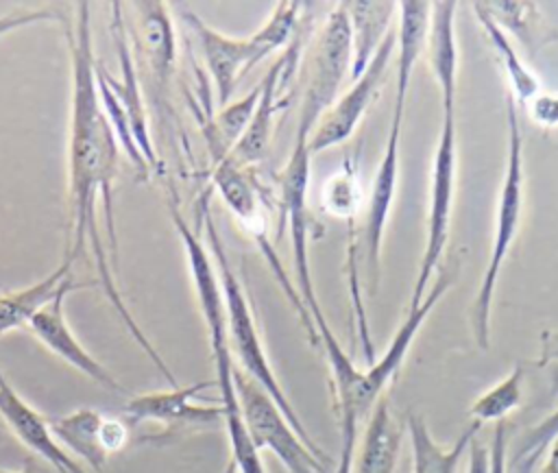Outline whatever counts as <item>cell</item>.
<instances>
[{"label":"cell","mask_w":558,"mask_h":473,"mask_svg":"<svg viewBox=\"0 0 558 473\" xmlns=\"http://www.w3.org/2000/svg\"><path fill=\"white\" fill-rule=\"evenodd\" d=\"M89 2L76 4L74 26L68 28V48L72 57V120L68 140V174L72 207V246L68 259L83 255L87 242L94 255L96 272L109 303L126 325L133 340L144 349L150 362L166 377L170 388L179 381L129 312L122 292L116 286L118 238L113 225V177L118 161L116 135L98 105L94 76V37Z\"/></svg>","instance_id":"cell-1"},{"label":"cell","mask_w":558,"mask_h":473,"mask_svg":"<svg viewBox=\"0 0 558 473\" xmlns=\"http://www.w3.org/2000/svg\"><path fill=\"white\" fill-rule=\"evenodd\" d=\"M203 222H205V238L209 244V255L214 259L216 272H218V281H220V290H222V301H225V318H227V338H229V349L231 355L238 357V366L251 377L255 379L268 395L270 399L281 408V412L286 414V419L290 421V425L296 429V434L320 456H327L310 436L307 427L303 425L301 416L296 414L292 401L288 399L286 390L281 388L270 360L266 355L257 323H255V314L251 310V301L242 288L240 277L235 275V270L231 268V262L227 257L225 244L220 240L218 227L211 218V211L207 209V205H203Z\"/></svg>","instance_id":"cell-2"},{"label":"cell","mask_w":558,"mask_h":473,"mask_svg":"<svg viewBox=\"0 0 558 473\" xmlns=\"http://www.w3.org/2000/svg\"><path fill=\"white\" fill-rule=\"evenodd\" d=\"M506 168L501 179V190L495 209V229L488 248V259L484 275L480 279V288L473 301L471 327L473 338L480 349H488L490 344V312L493 299L499 281V272L504 262L517 240L521 227L523 211V133L519 122V111L512 94H506Z\"/></svg>","instance_id":"cell-3"},{"label":"cell","mask_w":558,"mask_h":473,"mask_svg":"<svg viewBox=\"0 0 558 473\" xmlns=\"http://www.w3.org/2000/svg\"><path fill=\"white\" fill-rule=\"evenodd\" d=\"M351 70V28L349 15L342 4H336L316 39L312 41L310 54L305 59V81H303V98L299 111L296 135L310 140L314 126L320 116L336 102L340 85L349 78Z\"/></svg>","instance_id":"cell-4"},{"label":"cell","mask_w":558,"mask_h":473,"mask_svg":"<svg viewBox=\"0 0 558 473\" xmlns=\"http://www.w3.org/2000/svg\"><path fill=\"white\" fill-rule=\"evenodd\" d=\"M233 384L246 429L262 451H270L288 473H327L331 466L329 456L316 453L290 425L281 408L270 395L251 379L238 364H233Z\"/></svg>","instance_id":"cell-5"},{"label":"cell","mask_w":558,"mask_h":473,"mask_svg":"<svg viewBox=\"0 0 558 473\" xmlns=\"http://www.w3.org/2000/svg\"><path fill=\"white\" fill-rule=\"evenodd\" d=\"M456 172H458V133H456V109H451V111H442L440 133L434 150L425 246L421 253L410 307L418 305L425 299L429 290V279L440 268L447 240H449V227H451Z\"/></svg>","instance_id":"cell-6"},{"label":"cell","mask_w":558,"mask_h":473,"mask_svg":"<svg viewBox=\"0 0 558 473\" xmlns=\"http://www.w3.org/2000/svg\"><path fill=\"white\" fill-rule=\"evenodd\" d=\"M449 286H451L449 272H442L434 281V286H429L425 299L418 305L408 307L403 323L399 325L397 333L392 336L390 344L379 355V360L373 362L366 371H360V375L351 384V388L342 397L336 399L338 419H353L360 423L362 419H366L371 414L373 405L379 401V397H384L386 386L392 381L399 366L403 364L405 353L410 351L421 325L432 314V310L438 305V301L449 290Z\"/></svg>","instance_id":"cell-7"},{"label":"cell","mask_w":558,"mask_h":473,"mask_svg":"<svg viewBox=\"0 0 558 473\" xmlns=\"http://www.w3.org/2000/svg\"><path fill=\"white\" fill-rule=\"evenodd\" d=\"M310 148L307 140L294 137V146L286 168L279 174V192L281 205L288 218L290 242H292V264H294V281L296 294L307 310L312 323L323 316L307 255V235H310V218H307V185H310Z\"/></svg>","instance_id":"cell-8"},{"label":"cell","mask_w":558,"mask_h":473,"mask_svg":"<svg viewBox=\"0 0 558 473\" xmlns=\"http://www.w3.org/2000/svg\"><path fill=\"white\" fill-rule=\"evenodd\" d=\"M392 52H395V28L381 41L375 57L366 65V70L355 81H351L349 89L342 96H338L336 102L320 116L318 124L314 126V131L307 140V148H310L312 157L320 150H327L336 144L347 142L353 135V131L362 122L364 113L368 111V107L373 105V100L379 94V87L388 72Z\"/></svg>","instance_id":"cell-9"},{"label":"cell","mask_w":558,"mask_h":473,"mask_svg":"<svg viewBox=\"0 0 558 473\" xmlns=\"http://www.w3.org/2000/svg\"><path fill=\"white\" fill-rule=\"evenodd\" d=\"M401 124L403 120L392 118L388 140L373 177L371 196L366 205V218L362 229V253H364V270L368 290H377L379 283V262H381V244L384 231L388 225V216L392 209V201L399 183V144H401Z\"/></svg>","instance_id":"cell-10"},{"label":"cell","mask_w":558,"mask_h":473,"mask_svg":"<svg viewBox=\"0 0 558 473\" xmlns=\"http://www.w3.org/2000/svg\"><path fill=\"white\" fill-rule=\"evenodd\" d=\"M76 288L74 279L68 277L65 283L59 288V292L48 301L39 312L31 316L26 323V329L54 355H59L65 364L96 381L98 386L113 390V392H124V386L118 384V379L78 342L74 331L70 329L63 312V303L68 292Z\"/></svg>","instance_id":"cell-11"},{"label":"cell","mask_w":558,"mask_h":473,"mask_svg":"<svg viewBox=\"0 0 558 473\" xmlns=\"http://www.w3.org/2000/svg\"><path fill=\"white\" fill-rule=\"evenodd\" d=\"M211 386H216V381H196L192 386H177L170 390L135 395L124 405L126 425L159 423L163 425V429H179L218 423L222 421L220 403L205 405L194 401Z\"/></svg>","instance_id":"cell-12"},{"label":"cell","mask_w":558,"mask_h":473,"mask_svg":"<svg viewBox=\"0 0 558 473\" xmlns=\"http://www.w3.org/2000/svg\"><path fill=\"white\" fill-rule=\"evenodd\" d=\"M111 37H113V46H116V54L120 61V70L122 76L116 78L111 76L109 70H105L100 65V61L96 59L98 72L102 74L105 83L109 85V89L116 94V98L120 100L126 120L131 124V133L133 140L142 153V157L146 159L150 170H157L159 166V157L155 153L150 133H148V124H146V111H144V102H142V94H140V81H137V70H135V54L126 35V26H124V17H122V2H113L111 4Z\"/></svg>","instance_id":"cell-13"},{"label":"cell","mask_w":558,"mask_h":473,"mask_svg":"<svg viewBox=\"0 0 558 473\" xmlns=\"http://www.w3.org/2000/svg\"><path fill=\"white\" fill-rule=\"evenodd\" d=\"M181 20L194 33L205 68L216 87V102L225 107L231 102L238 81L253 68V52L248 37H229L192 11H183Z\"/></svg>","instance_id":"cell-14"},{"label":"cell","mask_w":558,"mask_h":473,"mask_svg":"<svg viewBox=\"0 0 558 473\" xmlns=\"http://www.w3.org/2000/svg\"><path fill=\"white\" fill-rule=\"evenodd\" d=\"M0 416L13 436L35 456L44 458L57 473H87L50 434L48 416L28 405L0 371Z\"/></svg>","instance_id":"cell-15"},{"label":"cell","mask_w":558,"mask_h":473,"mask_svg":"<svg viewBox=\"0 0 558 473\" xmlns=\"http://www.w3.org/2000/svg\"><path fill=\"white\" fill-rule=\"evenodd\" d=\"M133 20L129 41L137 48L135 61L148 68L150 76L163 87L170 81L177 59L174 26L166 2L142 0L133 2Z\"/></svg>","instance_id":"cell-16"},{"label":"cell","mask_w":558,"mask_h":473,"mask_svg":"<svg viewBox=\"0 0 558 473\" xmlns=\"http://www.w3.org/2000/svg\"><path fill=\"white\" fill-rule=\"evenodd\" d=\"M429 17H432V2L427 0L397 2V26H395V52H397L395 81L397 83H395L392 118L403 120L414 65L425 54Z\"/></svg>","instance_id":"cell-17"},{"label":"cell","mask_w":558,"mask_h":473,"mask_svg":"<svg viewBox=\"0 0 558 473\" xmlns=\"http://www.w3.org/2000/svg\"><path fill=\"white\" fill-rule=\"evenodd\" d=\"M456 9L453 0H436L432 2L429 33H427V63L432 76L436 78L442 111L456 109L458 98V41H456Z\"/></svg>","instance_id":"cell-18"},{"label":"cell","mask_w":558,"mask_h":473,"mask_svg":"<svg viewBox=\"0 0 558 473\" xmlns=\"http://www.w3.org/2000/svg\"><path fill=\"white\" fill-rule=\"evenodd\" d=\"M294 59L292 50L281 54L272 68L266 72V76L259 83V100L255 105L253 118L246 124L240 140L229 150V159L242 168L259 163L268 155L270 135H272V116L277 111V96L281 89V78L286 65Z\"/></svg>","instance_id":"cell-19"},{"label":"cell","mask_w":558,"mask_h":473,"mask_svg":"<svg viewBox=\"0 0 558 473\" xmlns=\"http://www.w3.org/2000/svg\"><path fill=\"white\" fill-rule=\"evenodd\" d=\"M351 28V70L349 81H355L371 59L375 57L381 41L395 28L397 2L390 0H353L344 2Z\"/></svg>","instance_id":"cell-20"},{"label":"cell","mask_w":558,"mask_h":473,"mask_svg":"<svg viewBox=\"0 0 558 473\" xmlns=\"http://www.w3.org/2000/svg\"><path fill=\"white\" fill-rule=\"evenodd\" d=\"M105 421L98 410L78 408L70 414L50 416L48 427L52 438L70 453L81 458L94 471H102L107 462V447H105Z\"/></svg>","instance_id":"cell-21"},{"label":"cell","mask_w":558,"mask_h":473,"mask_svg":"<svg viewBox=\"0 0 558 473\" xmlns=\"http://www.w3.org/2000/svg\"><path fill=\"white\" fill-rule=\"evenodd\" d=\"M366 429L355 473H395L401 451V427L395 421L388 397H379L366 416Z\"/></svg>","instance_id":"cell-22"},{"label":"cell","mask_w":558,"mask_h":473,"mask_svg":"<svg viewBox=\"0 0 558 473\" xmlns=\"http://www.w3.org/2000/svg\"><path fill=\"white\" fill-rule=\"evenodd\" d=\"M471 9H473V15H475L477 24L482 26L488 44L493 46L495 54L501 61V68L510 81V94H512L514 102L527 105L536 94H541L538 76L523 63L517 48L512 46V37L490 17L484 2H473Z\"/></svg>","instance_id":"cell-23"},{"label":"cell","mask_w":558,"mask_h":473,"mask_svg":"<svg viewBox=\"0 0 558 473\" xmlns=\"http://www.w3.org/2000/svg\"><path fill=\"white\" fill-rule=\"evenodd\" d=\"M480 427V423H471L451 447H442L434 440L425 421L418 414H410L408 432L412 442V473H456L462 453H466L469 442L477 436Z\"/></svg>","instance_id":"cell-24"},{"label":"cell","mask_w":558,"mask_h":473,"mask_svg":"<svg viewBox=\"0 0 558 473\" xmlns=\"http://www.w3.org/2000/svg\"><path fill=\"white\" fill-rule=\"evenodd\" d=\"M72 264L68 257L61 262V266L46 275L44 279L13 292L0 294V336L26 327L31 316L39 312L52 296L59 292V288L65 283L68 277H72Z\"/></svg>","instance_id":"cell-25"},{"label":"cell","mask_w":558,"mask_h":473,"mask_svg":"<svg viewBox=\"0 0 558 473\" xmlns=\"http://www.w3.org/2000/svg\"><path fill=\"white\" fill-rule=\"evenodd\" d=\"M523 399V368L514 366L501 381H497L493 388H488L482 397H477L469 410L473 416V423H499L504 421L512 410L521 405Z\"/></svg>","instance_id":"cell-26"},{"label":"cell","mask_w":558,"mask_h":473,"mask_svg":"<svg viewBox=\"0 0 558 473\" xmlns=\"http://www.w3.org/2000/svg\"><path fill=\"white\" fill-rule=\"evenodd\" d=\"M301 4L294 0H281L275 4L266 22L248 35L251 52H253V65L259 63L264 57H268L272 50L290 44L292 35L296 33V20H299Z\"/></svg>","instance_id":"cell-27"},{"label":"cell","mask_w":558,"mask_h":473,"mask_svg":"<svg viewBox=\"0 0 558 473\" xmlns=\"http://www.w3.org/2000/svg\"><path fill=\"white\" fill-rule=\"evenodd\" d=\"M558 436V408L547 414L541 423L530 427L525 436L519 442L517 456H514V471L517 473H530L532 466L538 462V458L547 451L549 442Z\"/></svg>","instance_id":"cell-28"},{"label":"cell","mask_w":558,"mask_h":473,"mask_svg":"<svg viewBox=\"0 0 558 473\" xmlns=\"http://www.w3.org/2000/svg\"><path fill=\"white\" fill-rule=\"evenodd\" d=\"M490 17L510 35L514 33L517 39L527 41V35L532 33V20L536 17V4L534 2H521V0H499V2H484Z\"/></svg>","instance_id":"cell-29"},{"label":"cell","mask_w":558,"mask_h":473,"mask_svg":"<svg viewBox=\"0 0 558 473\" xmlns=\"http://www.w3.org/2000/svg\"><path fill=\"white\" fill-rule=\"evenodd\" d=\"M323 207L331 216L353 220V214L357 209V190H355V179L349 166H344V170L336 172L327 181L325 194H323Z\"/></svg>","instance_id":"cell-30"},{"label":"cell","mask_w":558,"mask_h":473,"mask_svg":"<svg viewBox=\"0 0 558 473\" xmlns=\"http://www.w3.org/2000/svg\"><path fill=\"white\" fill-rule=\"evenodd\" d=\"M61 13L54 9H28V11H9L4 15H0V37L20 31V28H28L35 24H44V22H59Z\"/></svg>","instance_id":"cell-31"},{"label":"cell","mask_w":558,"mask_h":473,"mask_svg":"<svg viewBox=\"0 0 558 473\" xmlns=\"http://www.w3.org/2000/svg\"><path fill=\"white\" fill-rule=\"evenodd\" d=\"M357 421L340 419V460L336 462L331 473H353V453H355V438H357Z\"/></svg>","instance_id":"cell-32"},{"label":"cell","mask_w":558,"mask_h":473,"mask_svg":"<svg viewBox=\"0 0 558 473\" xmlns=\"http://www.w3.org/2000/svg\"><path fill=\"white\" fill-rule=\"evenodd\" d=\"M488 473H508V429L506 421H499L493 429L488 447Z\"/></svg>","instance_id":"cell-33"},{"label":"cell","mask_w":558,"mask_h":473,"mask_svg":"<svg viewBox=\"0 0 558 473\" xmlns=\"http://www.w3.org/2000/svg\"><path fill=\"white\" fill-rule=\"evenodd\" d=\"M527 105L534 122L545 129L558 126V94H536Z\"/></svg>","instance_id":"cell-34"},{"label":"cell","mask_w":558,"mask_h":473,"mask_svg":"<svg viewBox=\"0 0 558 473\" xmlns=\"http://www.w3.org/2000/svg\"><path fill=\"white\" fill-rule=\"evenodd\" d=\"M469 464H466V473H488V449L484 445H480L477 436L469 442Z\"/></svg>","instance_id":"cell-35"},{"label":"cell","mask_w":558,"mask_h":473,"mask_svg":"<svg viewBox=\"0 0 558 473\" xmlns=\"http://www.w3.org/2000/svg\"><path fill=\"white\" fill-rule=\"evenodd\" d=\"M551 362H558V331H543L541 333L538 366H547Z\"/></svg>","instance_id":"cell-36"},{"label":"cell","mask_w":558,"mask_h":473,"mask_svg":"<svg viewBox=\"0 0 558 473\" xmlns=\"http://www.w3.org/2000/svg\"><path fill=\"white\" fill-rule=\"evenodd\" d=\"M538 473H558V436L547 447V458Z\"/></svg>","instance_id":"cell-37"},{"label":"cell","mask_w":558,"mask_h":473,"mask_svg":"<svg viewBox=\"0 0 558 473\" xmlns=\"http://www.w3.org/2000/svg\"><path fill=\"white\" fill-rule=\"evenodd\" d=\"M0 473H11V471H2V469H0Z\"/></svg>","instance_id":"cell-38"}]
</instances>
